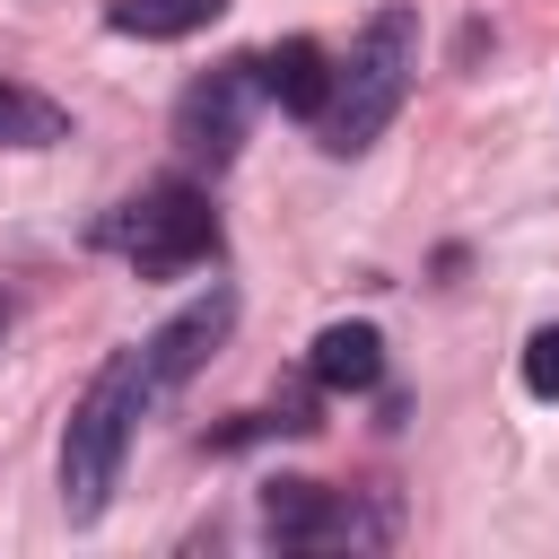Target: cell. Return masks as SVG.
Here are the masks:
<instances>
[{
    "label": "cell",
    "instance_id": "8992f818",
    "mask_svg": "<svg viewBox=\"0 0 559 559\" xmlns=\"http://www.w3.org/2000/svg\"><path fill=\"white\" fill-rule=\"evenodd\" d=\"M227 323H236V297H227V288H210L201 306H183L175 323H157V332L140 341V358H148V384H157V393H175V384H183V376H192V367H201V358L227 341Z\"/></svg>",
    "mask_w": 559,
    "mask_h": 559
},
{
    "label": "cell",
    "instance_id": "8fae6325",
    "mask_svg": "<svg viewBox=\"0 0 559 559\" xmlns=\"http://www.w3.org/2000/svg\"><path fill=\"white\" fill-rule=\"evenodd\" d=\"M524 384H533L542 402H559V323H542V332L524 341Z\"/></svg>",
    "mask_w": 559,
    "mask_h": 559
},
{
    "label": "cell",
    "instance_id": "52a82bcc",
    "mask_svg": "<svg viewBox=\"0 0 559 559\" xmlns=\"http://www.w3.org/2000/svg\"><path fill=\"white\" fill-rule=\"evenodd\" d=\"M253 70H262V96H271V105H288V114H306V122H314V114H323V96H332V52H323L314 35L271 44Z\"/></svg>",
    "mask_w": 559,
    "mask_h": 559
},
{
    "label": "cell",
    "instance_id": "30bf717a",
    "mask_svg": "<svg viewBox=\"0 0 559 559\" xmlns=\"http://www.w3.org/2000/svg\"><path fill=\"white\" fill-rule=\"evenodd\" d=\"M70 122H61V105L52 96H35V87H9L0 79V140H17V148H52Z\"/></svg>",
    "mask_w": 559,
    "mask_h": 559
},
{
    "label": "cell",
    "instance_id": "7c38bea8",
    "mask_svg": "<svg viewBox=\"0 0 559 559\" xmlns=\"http://www.w3.org/2000/svg\"><path fill=\"white\" fill-rule=\"evenodd\" d=\"M0 332H9V297H0Z\"/></svg>",
    "mask_w": 559,
    "mask_h": 559
},
{
    "label": "cell",
    "instance_id": "5b68a950",
    "mask_svg": "<svg viewBox=\"0 0 559 559\" xmlns=\"http://www.w3.org/2000/svg\"><path fill=\"white\" fill-rule=\"evenodd\" d=\"M262 533L288 550H332V542H376L384 524L358 515V498L323 489V480H271L262 489Z\"/></svg>",
    "mask_w": 559,
    "mask_h": 559
},
{
    "label": "cell",
    "instance_id": "ba28073f",
    "mask_svg": "<svg viewBox=\"0 0 559 559\" xmlns=\"http://www.w3.org/2000/svg\"><path fill=\"white\" fill-rule=\"evenodd\" d=\"M306 367H314L323 393H367L384 376V332L376 323H323L314 349H306Z\"/></svg>",
    "mask_w": 559,
    "mask_h": 559
},
{
    "label": "cell",
    "instance_id": "6da1fadb",
    "mask_svg": "<svg viewBox=\"0 0 559 559\" xmlns=\"http://www.w3.org/2000/svg\"><path fill=\"white\" fill-rule=\"evenodd\" d=\"M148 402H157V384H148V358L140 349H114L96 367V384L79 393V411L61 428V507H70V524H96L105 515L114 472H122V445H131V419Z\"/></svg>",
    "mask_w": 559,
    "mask_h": 559
},
{
    "label": "cell",
    "instance_id": "7a4b0ae2",
    "mask_svg": "<svg viewBox=\"0 0 559 559\" xmlns=\"http://www.w3.org/2000/svg\"><path fill=\"white\" fill-rule=\"evenodd\" d=\"M411 70H419V17H411V9H376V17L358 26L349 61H332V96H323V114H314L323 148H332V157H358V148L402 114Z\"/></svg>",
    "mask_w": 559,
    "mask_h": 559
},
{
    "label": "cell",
    "instance_id": "9c48e42d",
    "mask_svg": "<svg viewBox=\"0 0 559 559\" xmlns=\"http://www.w3.org/2000/svg\"><path fill=\"white\" fill-rule=\"evenodd\" d=\"M227 0H114L105 26L114 35H140V44H175V35H201Z\"/></svg>",
    "mask_w": 559,
    "mask_h": 559
},
{
    "label": "cell",
    "instance_id": "3957f363",
    "mask_svg": "<svg viewBox=\"0 0 559 559\" xmlns=\"http://www.w3.org/2000/svg\"><path fill=\"white\" fill-rule=\"evenodd\" d=\"M96 236H105L140 280H175V271H192V262L218 253V210H210V192H192V183H148V192L122 201Z\"/></svg>",
    "mask_w": 559,
    "mask_h": 559
},
{
    "label": "cell",
    "instance_id": "277c9868",
    "mask_svg": "<svg viewBox=\"0 0 559 559\" xmlns=\"http://www.w3.org/2000/svg\"><path fill=\"white\" fill-rule=\"evenodd\" d=\"M253 96H262V70H253V61H227V70H210V79H192V87H183V105H175V140H183L192 157L227 166V157H236V140H245Z\"/></svg>",
    "mask_w": 559,
    "mask_h": 559
}]
</instances>
